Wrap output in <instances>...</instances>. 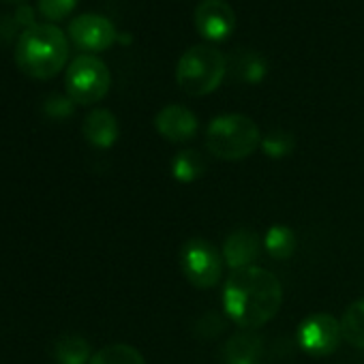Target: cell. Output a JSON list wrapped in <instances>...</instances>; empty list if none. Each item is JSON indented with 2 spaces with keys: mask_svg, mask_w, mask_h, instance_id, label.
I'll use <instances>...</instances> for the list:
<instances>
[{
  "mask_svg": "<svg viewBox=\"0 0 364 364\" xmlns=\"http://www.w3.org/2000/svg\"><path fill=\"white\" fill-rule=\"evenodd\" d=\"M338 321H341V332H343L345 343H349L351 347L364 349V298L351 302Z\"/></svg>",
  "mask_w": 364,
  "mask_h": 364,
  "instance_id": "2e32d148",
  "label": "cell"
},
{
  "mask_svg": "<svg viewBox=\"0 0 364 364\" xmlns=\"http://www.w3.org/2000/svg\"><path fill=\"white\" fill-rule=\"evenodd\" d=\"M14 56L20 71L28 77L50 80L67 65L69 41L56 24H35L18 35Z\"/></svg>",
  "mask_w": 364,
  "mask_h": 364,
  "instance_id": "7a4b0ae2",
  "label": "cell"
},
{
  "mask_svg": "<svg viewBox=\"0 0 364 364\" xmlns=\"http://www.w3.org/2000/svg\"><path fill=\"white\" fill-rule=\"evenodd\" d=\"M262 247H264V240L259 238L257 232L249 228H238L223 242V262L232 270L255 266V262L259 259Z\"/></svg>",
  "mask_w": 364,
  "mask_h": 364,
  "instance_id": "8fae6325",
  "label": "cell"
},
{
  "mask_svg": "<svg viewBox=\"0 0 364 364\" xmlns=\"http://www.w3.org/2000/svg\"><path fill=\"white\" fill-rule=\"evenodd\" d=\"M14 18H16V24L20 26V31L33 28L35 24H39V22L35 20V9H33L31 5H20L18 11L14 14Z\"/></svg>",
  "mask_w": 364,
  "mask_h": 364,
  "instance_id": "603a6c76",
  "label": "cell"
},
{
  "mask_svg": "<svg viewBox=\"0 0 364 364\" xmlns=\"http://www.w3.org/2000/svg\"><path fill=\"white\" fill-rule=\"evenodd\" d=\"M264 249L272 259H289L296 251V234L287 225H272L264 236Z\"/></svg>",
  "mask_w": 364,
  "mask_h": 364,
  "instance_id": "ac0fdd59",
  "label": "cell"
},
{
  "mask_svg": "<svg viewBox=\"0 0 364 364\" xmlns=\"http://www.w3.org/2000/svg\"><path fill=\"white\" fill-rule=\"evenodd\" d=\"M262 146V133L253 118L245 114H221L206 129V148L223 161H242Z\"/></svg>",
  "mask_w": 364,
  "mask_h": 364,
  "instance_id": "3957f363",
  "label": "cell"
},
{
  "mask_svg": "<svg viewBox=\"0 0 364 364\" xmlns=\"http://www.w3.org/2000/svg\"><path fill=\"white\" fill-rule=\"evenodd\" d=\"M109 86L112 73L99 56L80 54L69 63L65 73V88L75 105H92L101 101Z\"/></svg>",
  "mask_w": 364,
  "mask_h": 364,
  "instance_id": "5b68a950",
  "label": "cell"
},
{
  "mask_svg": "<svg viewBox=\"0 0 364 364\" xmlns=\"http://www.w3.org/2000/svg\"><path fill=\"white\" fill-rule=\"evenodd\" d=\"M54 358L58 364H88L92 360L88 341L77 334L63 336L54 347Z\"/></svg>",
  "mask_w": 364,
  "mask_h": 364,
  "instance_id": "e0dca14e",
  "label": "cell"
},
{
  "mask_svg": "<svg viewBox=\"0 0 364 364\" xmlns=\"http://www.w3.org/2000/svg\"><path fill=\"white\" fill-rule=\"evenodd\" d=\"M154 129L167 141L182 144V141H189L191 137H196V133L200 129V120L189 107L180 105V103H171V105H165L163 109H159V114L154 116Z\"/></svg>",
  "mask_w": 364,
  "mask_h": 364,
  "instance_id": "30bf717a",
  "label": "cell"
},
{
  "mask_svg": "<svg viewBox=\"0 0 364 364\" xmlns=\"http://www.w3.org/2000/svg\"><path fill=\"white\" fill-rule=\"evenodd\" d=\"M341 341H343L341 321L328 313H313L304 317L296 330L298 347L313 358H323L334 353Z\"/></svg>",
  "mask_w": 364,
  "mask_h": 364,
  "instance_id": "52a82bcc",
  "label": "cell"
},
{
  "mask_svg": "<svg viewBox=\"0 0 364 364\" xmlns=\"http://www.w3.org/2000/svg\"><path fill=\"white\" fill-rule=\"evenodd\" d=\"M262 353V336L255 330H238L223 347L225 364H257Z\"/></svg>",
  "mask_w": 364,
  "mask_h": 364,
  "instance_id": "4fadbf2b",
  "label": "cell"
},
{
  "mask_svg": "<svg viewBox=\"0 0 364 364\" xmlns=\"http://www.w3.org/2000/svg\"><path fill=\"white\" fill-rule=\"evenodd\" d=\"M69 37L80 50L103 52L118 39V31L114 22L105 16L82 14L69 22Z\"/></svg>",
  "mask_w": 364,
  "mask_h": 364,
  "instance_id": "ba28073f",
  "label": "cell"
},
{
  "mask_svg": "<svg viewBox=\"0 0 364 364\" xmlns=\"http://www.w3.org/2000/svg\"><path fill=\"white\" fill-rule=\"evenodd\" d=\"M5 3H20V5H24V0H5Z\"/></svg>",
  "mask_w": 364,
  "mask_h": 364,
  "instance_id": "d4e9b609",
  "label": "cell"
},
{
  "mask_svg": "<svg viewBox=\"0 0 364 364\" xmlns=\"http://www.w3.org/2000/svg\"><path fill=\"white\" fill-rule=\"evenodd\" d=\"M223 253H219L208 240L191 238L180 249L182 274L198 289L215 287L223 277Z\"/></svg>",
  "mask_w": 364,
  "mask_h": 364,
  "instance_id": "8992f818",
  "label": "cell"
},
{
  "mask_svg": "<svg viewBox=\"0 0 364 364\" xmlns=\"http://www.w3.org/2000/svg\"><path fill=\"white\" fill-rule=\"evenodd\" d=\"M82 131H84V137L88 139L90 146L95 148H112L120 135V129H118V120L116 116L109 112V109H103V107H97L92 109L86 118H84V124H82Z\"/></svg>",
  "mask_w": 364,
  "mask_h": 364,
  "instance_id": "7c38bea8",
  "label": "cell"
},
{
  "mask_svg": "<svg viewBox=\"0 0 364 364\" xmlns=\"http://www.w3.org/2000/svg\"><path fill=\"white\" fill-rule=\"evenodd\" d=\"M37 7L46 20L58 22V20L67 18L77 7V0H39Z\"/></svg>",
  "mask_w": 364,
  "mask_h": 364,
  "instance_id": "7402d4cb",
  "label": "cell"
},
{
  "mask_svg": "<svg viewBox=\"0 0 364 364\" xmlns=\"http://www.w3.org/2000/svg\"><path fill=\"white\" fill-rule=\"evenodd\" d=\"M283 285L262 266L232 270L223 287V311L240 330L266 326L281 309Z\"/></svg>",
  "mask_w": 364,
  "mask_h": 364,
  "instance_id": "6da1fadb",
  "label": "cell"
},
{
  "mask_svg": "<svg viewBox=\"0 0 364 364\" xmlns=\"http://www.w3.org/2000/svg\"><path fill=\"white\" fill-rule=\"evenodd\" d=\"M90 364H146V360L135 347L127 343H112L99 349Z\"/></svg>",
  "mask_w": 364,
  "mask_h": 364,
  "instance_id": "d6986e66",
  "label": "cell"
},
{
  "mask_svg": "<svg viewBox=\"0 0 364 364\" xmlns=\"http://www.w3.org/2000/svg\"><path fill=\"white\" fill-rule=\"evenodd\" d=\"M73 112H75V101L69 95L52 92L43 101V114L54 120H65V118L73 116Z\"/></svg>",
  "mask_w": 364,
  "mask_h": 364,
  "instance_id": "44dd1931",
  "label": "cell"
},
{
  "mask_svg": "<svg viewBox=\"0 0 364 364\" xmlns=\"http://www.w3.org/2000/svg\"><path fill=\"white\" fill-rule=\"evenodd\" d=\"M294 146H296L294 135L287 133L285 129H272L262 137V150L270 159H285L287 154H291Z\"/></svg>",
  "mask_w": 364,
  "mask_h": 364,
  "instance_id": "ffe728a7",
  "label": "cell"
},
{
  "mask_svg": "<svg viewBox=\"0 0 364 364\" xmlns=\"http://www.w3.org/2000/svg\"><path fill=\"white\" fill-rule=\"evenodd\" d=\"M206 159L193 148L180 150L171 159V176L178 182H182V185H191V182L200 180L206 173Z\"/></svg>",
  "mask_w": 364,
  "mask_h": 364,
  "instance_id": "9a60e30c",
  "label": "cell"
},
{
  "mask_svg": "<svg viewBox=\"0 0 364 364\" xmlns=\"http://www.w3.org/2000/svg\"><path fill=\"white\" fill-rule=\"evenodd\" d=\"M20 31V26L16 24V18H0V39L9 41L16 39V33ZM22 33V31H20ZM18 41V39H16Z\"/></svg>",
  "mask_w": 364,
  "mask_h": 364,
  "instance_id": "cb8c5ba5",
  "label": "cell"
},
{
  "mask_svg": "<svg viewBox=\"0 0 364 364\" xmlns=\"http://www.w3.org/2000/svg\"><path fill=\"white\" fill-rule=\"evenodd\" d=\"M200 35L213 43L225 41L236 28V14L228 0H202L193 14Z\"/></svg>",
  "mask_w": 364,
  "mask_h": 364,
  "instance_id": "9c48e42d",
  "label": "cell"
},
{
  "mask_svg": "<svg viewBox=\"0 0 364 364\" xmlns=\"http://www.w3.org/2000/svg\"><path fill=\"white\" fill-rule=\"evenodd\" d=\"M228 63L234 65L236 80L247 82V84H259L268 75V60L264 54H259L255 50H240Z\"/></svg>",
  "mask_w": 364,
  "mask_h": 364,
  "instance_id": "5bb4252c",
  "label": "cell"
},
{
  "mask_svg": "<svg viewBox=\"0 0 364 364\" xmlns=\"http://www.w3.org/2000/svg\"><path fill=\"white\" fill-rule=\"evenodd\" d=\"M228 73V58L208 43L191 46L176 65V82L191 97H204L219 88Z\"/></svg>",
  "mask_w": 364,
  "mask_h": 364,
  "instance_id": "277c9868",
  "label": "cell"
}]
</instances>
